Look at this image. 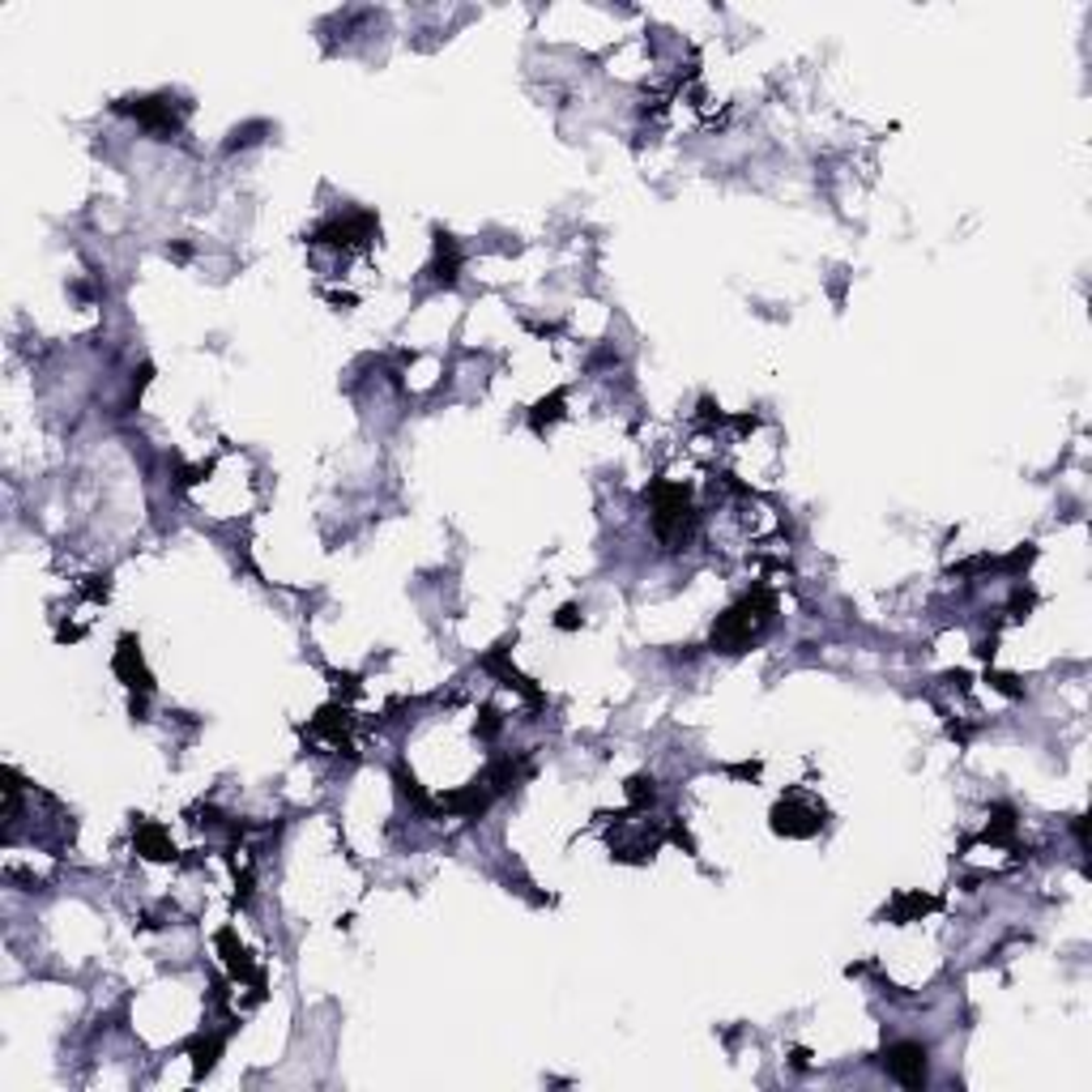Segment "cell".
I'll return each mask as SVG.
<instances>
[{
	"label": "cell",
	"mask_w": 1092,
	"mask_h": 1092,
	"mask_svg": "<svg viewBox=\"0 0 1092 1092\" xmlns=\"http://www.w3.org/2000/svg\"><path fill=\"white\" fill-rule=\"evenodd\" d=\"M773 611H777V602H773V594H764V590H755V594H747L738 606H730L726 615H722V623L713 627V645L718 649H726V654H738V649H747L751 640L768 627V619H773Z\"/></svg>",
	"instance_id": "6da1fadb"
},
{
	"label": "cell",
	"mask_w": 1092,
	"mask_h": 1092,
	"mask_svg": "<svg viewBox=\"0 0 1092 1092\" xmlns=\"http://www.w3.org/2000/svg\"><path fill=\"white\" fill-rule=\"evenodd\" d=\"M654 526H658V534L670 542V547H683L687 542V534H691V508H687V491L683 487H675V483H662L658 491H654Z\"/></svg>",
	"instance_id": "7a4b0ae2"
},
{
	"label": "cell",
	"mask_w": 1092,
	"mask_h": 1092,
	"mask_svg": "<svg viewBox=\"0 0 1092 1092\" xmlns=\"http://www.w3.org/2000/svg\"><path fill=\"white\" fill-rule=\"evenodd\" d=\"M883 1067L892 1071L896 1084L922 1088V1084H926V1046H918V1042H896V1046L883 1054Z\"/></svg>",
	"instance_id": "3957f363"
},
{
	"label": "cell",
	"mask_w": 1092,
	"mask_h": 1092,
	"mask_svg": "<svg viewBox=\"0 0 1092 1092\" xmlns=\"http://www.w3.org/2000/svg\"><path fill=\"white\" fill-rule=\"evenodd\" d=\"M819 823H823V811H819V807H798L794 798L773 811V828H777V832H790V837H811Z\"/></svg>",
	"instance_id": "277c9868"
},
{
	"label": "cell",
	"mask_w": 1092,
	"mask_h": 1092,
	"mask_svg": "<svg viewBox=\"0 0 1092 1092\" xmlns=\"http://www.w3.org/2000/svg\"><path fill=\"white\" fill-rule=\"evenodd\" d=\"M133 115H142L146 124H163V128H175V111H171V103L167 99H142V103H133L128 107Z\"/></svg>",
	"instance_id": "5b68a950"
},
{
	"label": "cell",
	"mask_w": 1092,
	"mask_h": 1092,
	"mask_svg": "<svg viewBox=\"0 0 1092 1092\" xmlns=\"http://www.w3.org/2000/svg\"><path fill=\"white\" fill-rule=\"evenodd\" d=\"M137 845H142V850H150L146 858H171V854H175V850H171V845L163 841V832H158V828H142V837H137Z\"/></svg>",
	"instance_id": "8992f818"
},
{
	"label": "cell",
	"mask_w": 1092,
	"mask_h": 1092,
	"mask_svg": "<svg viewBox=\"0 0 1092 1092\" xmlns=\"http://www.w3.org/2000/svg\"><path fill=\"white\" fill-rule=\"evenodd\" d=\"M627 794H631V802H654V781H645V777H636L631 786H627Z\"/></svg>",
	"instance_id": "52a82bcc"
}]
</instances>
